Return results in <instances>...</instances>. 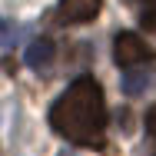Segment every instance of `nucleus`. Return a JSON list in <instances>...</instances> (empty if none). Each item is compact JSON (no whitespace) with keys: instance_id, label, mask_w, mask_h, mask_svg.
<instances>
[{"instance_id":"obj_6","label":"nucleus","mask_w":156,"mask_h":156,"mask_svg":"<svg viewBox=\"0 0 156 156\" xmlns=\"http://www.w3.org/2000/svg\"><path fill=\"white\" fill-rule=\"evenodd\" d=\"M136 10H140V23L150 33H156V0H133Z\"/></svg>"},{"instance_id":"obj_3","label":"nucleus","mask_w":156,"mask_h":156,"mask_svg":"<svg viewBox=\"0 0 156 156\" xmlns=\"http://www.w3.org/2000/svg\"><path fill=\"white\" fill-rule=\"evenodd\" d=\"M103 0H60L57 7V23L63 27H73V23H90L96 13H100Z\"/></svg>"},{"instance_id":"obj_8","label":"nucleus","mask_w":156,"mask_h":156,"mask_svg":"<svg viewBox=\"0 0 156 156\" xmlns=\"http://www.w3.org/2000/svg\"><path fill=\"white\" fill-rule=\"evenodd\" d=\"M60 156H70V153H60Z\"/></svg>"},{"instance_id":"obj_2","label":"nucleus","mask_w":156,"mask_h":156,"mask_svg":"<svg viewBox=\"0 0 156 156\" xmlns=\"http://www.w3.org/2000/svg\"><path fill=\"white\" fill-rule=\"evenodd\" d=\"M113 60L123 70H136V66H153L156 53L146 40H140L136 33H120L113 43Z\"/></svg>"},{"instance_id":"obj_7","label":"nucleus","mask_w":156,"mask_h":156,"mask_svg":"<svg viewBox=\"0 0 156 156\" xmlns=\"http://www.w3.org/2000/svg\"><path fill=\"white\" fill-rule=\"evenodd\" d=\"M146 156H156V103L146 110Z\"/></svg>"},{"instance_id":"obj_1","label":"nucleus","mask_w":156,"mask_h":156,"mask_svg":"<svg viewBox=\"0 0 156 156\" xmlns=\"http://www.w3.org/2000/svg\"><path fill=\"white\" fill-rule=\"evenodd\" d=\"M50 126L73 146L106 150V103L93 76L73 80L50 106Z\"/></svg>"},{"instance_id":"obj_5","label":"nucleus","mask_w":156,"mask_h":156,"mask_svg":"<svg viewBox=\"0 0 156 156\" xmlns=\"http://www.w3.org/2000/svg\"><path fill=\"white\" fill-rule=\"evenodd\" d=\"M153 83H156L153 66H136V70H126L123 73V93L126 96H143Z\"/></svg>"},{"instance_id":"obj_4","label":"nucleus","mask_w":156,"mask_h":156,"mask_svg":"<svg viewBox=\"0 0 156 156\" xmlns=\"http://www.w3.org/2000/svg\"><path fill=\"white\" fill-rule=\"evenodd\" d=\"M53 57H57V43H53V40H47V37L33 40L30 47H27V53H23L27 66L37 70V73H47V70L53 66Z\"/></svg>"}]
</instances>
